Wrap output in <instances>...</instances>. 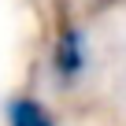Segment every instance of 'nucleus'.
<instances>
[{
  "label": "nucleus",
  "mask_w": 126,
  "mask_h": 126,
  "mask_svg": "<svg viewBox=\"0 0 126 126\" xmlns=\"http://www.w3.org/2000/svg\"><path fill=\"white\" fill-rule=\"evenodd\" d=\"M85 67V37L74 26H63L59 45H56V71L63 74V82H74Z\"/></svg>",
  "instance_id": "nucleus-1"
},
{
  "label": "nucleus",
  "mask_w": 126,
  "mask_h": 126,
  "mask_svg": "<svg viewBox=\"0 0 126 126\" xmlns=\"http://www.w3.org/2000/svg\"><path fill=\"white\" fill-rule=\"evenodd\" d=\"M4 111H8V126H56L52 115L33 96H11Z\"/></svg>",
  "instance_id": "nucleus-2"
}]
</instances>
